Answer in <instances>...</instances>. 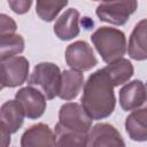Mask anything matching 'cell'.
I'll list each match as a JSON object with an SVG mask.
<instances>
[{
  "instance_id": "obj_1",
  "label": "cell",
  "mask_w": 147,
  "mask_h": 147,
  "mask_svg": "<svg viewBox=\"0 0 147 147\" xmlns=\"http://www.w3.org/2000/svg\"><path fill=\"white\" fill-rule=\"evenodd\" d=\"M80 106L92 121L105 119L114 113V85L103 68L91 74L84 83Z\"/></svg>"
},
{
  "instance_id": "obj_2",
  "label": "cell",
  "mask_w": 147,
  "mask_h": 147,
  "mask_svg": "<svg viewBox=\"0 0 147 147\" xmlns=\"http://www.w3.org/2000/svg\"><path fill=\"white\" fill-rule=\"evenodd\" d=\"M91 41L106 63L123 57L126 52L125 33L116 28L101 26L96 29L91 36Z\"/></svg>"
},
{
  "instance_id": "obj_3",
  "label": "cell",
  "mask_w": 147,
  "mask_h": 147,
  "mask_svg": "<svg viewBox=\"0 0 147 147\" xmlns=\"http://www.w3.org/2000/svg\"><path fill=\"white\" fill-rule=\"evenodd\" d=\"M28 84L38 90L46 100H52L57 96L60 91L61 70L53 62H40L33 68Z\"/></svg>"
},
{
  "instance_id": "obj_4",
  "label": "cell",
  "mask_w": 147,
  "mask_h": 147,
  "mask_svg": "<svg viewBox=\"0 0 147 147\" xmlns=\"http://www.w3.org/2000/svg\"><path fill=\"white\" fill-rule=\"evenodd\" d=\"M138 2L130 1H103L95 9V14L101 22L113 25H124L129 17L137 10Z\"/></svg>"
},
{
  "instance_id": "obj_5",
  "label": "cell",
  "mask_w": 147,
  "mask_h": 147,
  "mask_svg": "<svg viewBox=\"0 0 147 147\" xmlns=\"http://www.w3.org/2000/svg\"><path fill=\"white\" fill-rule=\"evenodd\" d=\"M30 63L24 56H13L0 62V83L3 87H17L25 83Z\"/></svg>"
},
{
  "instance_id": "obj_6",
  "label": "cell",
  "mask_w": 147,
  "mask_h": 147,
  "mask_svg": "<svg viewBox=\"0 0 147 147\" xmlns=\"http://www.w3.org/2000/svg\"><path fill=\"white\" fill-rule=\"evenodd\" d=\"M65 62L71 70L79 72L88 71L98 64L92 47L84 40H77L68 45L65 49Z\"/></svg>"
},
{
  "instance_id": "obj_7",
  "label": "cell",
  "mask_w": 147,
  "mask_h": 147,
  "mask_svg": "<svg viewBox=\"0 0 147 147\" xmlns=\"http://www.w3.org/2000/svg\"><path fill=\"white\" fill-rule=\"evenodd\" d=\"M57 124L65 129L82 132H90L92 129V119L77 102H67L61 106Z\"/></svg>"
},
{
  "instance_id": "obj_8",
  "label": "cell",
  "mask_w": 147,
  "mask_h": 147,
  "mask_svg": "<svg viewBox=\"0 0 147 147\" xmlns=\"http://www.w3.org/2000/svg\"><path fill=\"white\" fill-rule=\"evenodd\" d=\"M15 100L21 105L25 117L37 119L46 110V98L34 87L26 86L20 88L15 94Z\"/></svg>"
},
{
  "instance_id": "obj_9",
  "label": "cell",
  "mask_w": 147,
  "mask_h": 147,
  "mask_svg": "<svg viewBox=\"0 0 147 147\" xmlns=\"http://www.w3.org/2000/svg\"><path fill=\"white\" fill-rule=\"evenodd\" d=\"M86 147H126L119 131L111 124L98 123L88 132Z\"/></svg>"
},
{
  "instance_id": "obj_10",
  "label": "cell",
  "mask_w": 147,
  "mask_h": 147,
  "mask_svg": "<svg viewBox=\"0 0 147 147\" xmlns=\"http://www.w3.org/2000/svg\"><path fill=\"white\" fill-rule=\"evenodd\" d=\"M146 102V87L142 80L134 79L119 90V106L125 111L140 109Z\"/></svg>"
},
{
  "instance_id": "obj_11",
  "label": "cell",
  "mask_w": 147,
  "mask_h": 147,
  "mask_svg": "<svg viewBox=\"0 0 147 147\" xmlns=\"http://www.w3.org/2000/svg\"><path fill=\"white\" fill-rule=\"evenodd\" d=\"M54 132L45 123H37L24 131L21 147H54Z\"/></svg>"
},
{
  "instance_id": "obj_12",
  "label": "cell",
  "mask_w": 147,
  "mask_h": 147,
  "mask_svg": "<svg viewBox=\"0 0 147 147\" xmlns=\"http://www.w3.org/2000/svg\"><path fill=\"white\" fill-rule=\"evenodd\" d=\"M55 36L61 40H71L80 32L79 11L76 8H68L55 21L53 26Z\"/></svg>"
},
{
  "instance_id": "obj_13",
  "label": "cell",
  "mask_w": 147,
  "mask_h": 147,
  "mask_svg": "<svg viewBox=\"0 0 147 147\" xmlns=\"http://www.w3.org/2000/svg\"><path fill=\"white\" fill-rule=\"evenodd\" d=\"M127 53L136 61H145L147 59V21L141 20L133 28L129 38Z\"/></svg>"
},
{
  "instance_id": "obj_14",
  "label": "cell",
  "mask_w": 147,
  "mask_h": 147,
  "mask_svg": "<svg viewBox=\"0 0 147 147\" xmlns=\"http://www.w3.org/2000/svg\"><path fill=\"white\" fill-rule=\"evenodd\" d=\"M84 75L76 70H64L61 72V86L57 96L64 101L74 100L84 87Z\"/></svg>"
},
{
  "instance_id": "obj_15",
  "label": "cell",
  "mask_w": 147,
  "mask_h": 147,
  "mask_svg": "<svg viewBox=\"0 0 147 147\" xmlns=\"http://www.w3.org/2000/svg\"><path fill=\"white\" fill-rule=\"evenodd\" d=\"M125 131L130 139L138 142L147 140V109L132 110L125 118Z\"/></svg>"
},
{
  "instance_id": "obj_16",
  "label": "cell",
  "mask_w": 147,
  "mask_h": 147,
  "mask_svg": "<svg viewBox=\"0 0 147 147\" xmlns=\"http://www.w3.org/2000/svg\"><path fill=\"white\" fill-rule=\"evenodd\" d=\"M24 111L16 100H8L0 107V122L10 133H16L24 122Z\"/></svg>"
},
{
  "instance_id": "obj_17",
  "label": "cell",
  "mask_w": 147,
  "mask_h": 147,
  "mask_svg": "<svg viewBox=\"0 0 147 147\" xmlns=\"http://www.w3.org/2000/svg\"><path fill=\"white\" fill-rule=\"evenodd\" d=\"M54 138V147H86L88 132L69 130L56 123Z\"/></svg>"
},
{
  "instance_id": "obj_18",
  "label": "cell",
  "mask_w": 147,
  "mask_h": 147,
  "mask_svg": "<svg viewBox=\"0 0 147 147\" xmlns=\"http://www.w3.org/2000/svg\"><path fill=\"white\" fill-rule=\"evenodd\" d=\"M103 70L109 76L114 87L123 85L129 82V79L133 76L134 69L132 63L124 57H121L118 60H115L114 62L108 63Z\"/></svg>"
},
{
  "instance_id": "obj_19",
  "label": "cell",
  "mask_w": 147,
  "mask_h": 147,
  "mask_svg": "<svg viewBox=\"0 0 147 147\" xmlns=\"http://www.w3.org/2000/svg\"><path fill=\"white\" fill-rule=\"evenodd\" d=\"M25 41L21 34L13 33L0 37V62L17 56L24 51Z\"/></svg>"
},
{
  "instance_id": "obj_20",
  "label": "cell",
  "mask_w": 147,
  "mask_h": 147,
  "mask_svg": "<svg viewBox=\"0 0 147 147\" xmlns=\"http://www.w3.org/2000/svg\"><path fill=\"white\" fill-rule=\"evenodd\" d=\"M68 5V1H37L36 13L45 22H52L59 15V13Z\"/></svg>"
},
{
  "instance_id": "obj_21",
  "label": "cell",
  "mask_w": 147,
  "mask_h": 147,
  "mask_svg": "<svg viewBox=\"0 0 147 147\" xmlns=\"http://www.w3.org/2000/svg\"><path fill=\"white\" fill-rule=\"evenodd\" d=\"M17 30V24L10 16L0 13V37L13 34Z\"/></svg>"
},
{
  "instance_id": "obj_22",
  "label": "cell",
  "mask_w": 147,
  "mask_h": 147,
  "mask_svg": "<svg viewBox=\"0 0 147 147\" xmlns=\"http://www.w3.org/2000/svg\"><path fill=\"white\" fill-rule=\"evenodd\" d=\"M8 6L11 8L14 13L22 15L30 10V7L32 6V1L31 0H9Z\"/></svg>"
},
{
  "instance_id": "obj_23",
  "label": "cell",
  "mask_w": 147,
  "mask_h": 147,
  "mask_svg": "<svg viewBox=\"0 0 147 147\" xmlns=\"http://www.w3.org/2000/svg\"><path fill=\"white\" fill-rule=\"evenodd\" d=\"M10 132L3 123L0 122V147H9L11 142Z\"/></svg>"
},
{
  "instance_id": "obj_24",
  "label": "cell",
  "mask_w": 147,
  "mask_h": 147,
  "mask_svg": "<svg viewBox=\"0 0 147 147\" xmlns=\"http://www.w3.org/2000/svg\"><path fill=\"white\" fill-rule=\"evenodd\" d=\"M2 88H3V86H2V85H1V83H0V91H1Z\"/></svg>"
}]
</instances>
